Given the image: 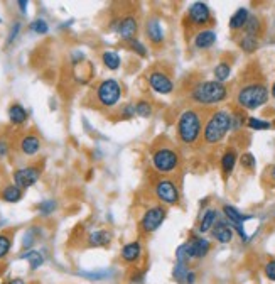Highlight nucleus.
Returning a JSON list of instances; mask_svg holds the SVG:
<instances>
[{"label": "nucleus", "instance_id": "nucleus-1", "mask_svg": "<svg viewBox=\"0 0 275 284\" xmlns=\"http://www.w3.org/2000/svg\"><path fill=\"white\" fill-rule=\"evenodd\" d=\"M231 130V115L226 110H218L209 117L203 129V137L206 144H218Z\"/></svg>", "mask_w": 275, "mask_h": 284}, {"label": "nucleus", "instance_id": "nucleus-2", "mask_svg": "<svg viewBox=\"0 0 275 284\" xmlns=\"http://www.w3.org/2000/svg\"><path fill=\"white\" fill-rule=\"evenodd\" d=\"M228 97L226 86L220 81H203L198 83L193 91H191V99L199 105H216L223 102Z\"/></svg>", "mask_w": 275, "mask_h": 284}, {"label": "nucleus", "instance_id": "nucleus-3", "mask_svg": "<svg viewBox=\"0 0 275 284\" xmlns=\"http://www.w3.org/2000/svg\"><path fill=\"white\" fill-rule=\"evenodd\" d=\"M268 102V88L263 83H248L236 95V104L241 109L257 110Z\"/></svg>", "mask_w": 275, "mask_h": 284}, {"label": "nucleus", "instance_id": "nucleus-4", "mask_svg": "<svg viewBox=\"0 0 275 284\" xmlns=\"http://www.w3.org/2000/svg\"><path fill=\"white\" fill-rule=\"evenodd\" d=\"M203 124L199 114L193 109L184 110L178 120V136L184 144H194L201 136Z\"/></svg>", "mask_w": 275, "mask_h": 284}, {"label": "nucleus", "instance_id": "nucleus-5", "mask_svg": "<svg viewBox=\"0 0 275 284\" xmlns=\"http://www.w3.org/2000/svg\"><path fill=\"white\" fill-rule=\"evenodd\" d=\"M96 99L103 107H115L122 99V86L116 80H105L96 88Z\"/></svg>", "mask_w": 275, "mask_h": 284}, {"label": "nucleus", "instance_id": "nucleus-6", "mask_svg": "<svg viewBox=\"0 0 275 284\" xmlns=\"http://www.w3.org/2000/svg\"><path fill=\"white\" fill-rule=\"evenodd\" d=\"M152 164L159 173H171L174 171L179 164V156L176 151H172L169 147L157 149L152 156Z\"/></svg>", "mask_w": 275, "mask_h": 284}, {"label": "nucleus", "instance_id": "nucleus-7", "mask_svg": "<svg viewBox=\"0 0 275 284\" xmlns=\"http://www.w3.org/2000/svg\"><path fill=\"white\" fill-rule=\"evenodd\" d=\"M164 220H166V208L164 207H152L144 213V217L141 220V227L146 234H152V232H156L162 223H164Z\"/></svg>", "mask_w": 275, "mask_h": 284}, {"label": "nucleus", "instance_id": "nucleus-8", "mask_svg": "<svg viewBox=\"0 0 275 284\" xmlns=\"http://www.w3.org/2000/svg\"><path fill=\"white\" fill-rule=\"evenodd\" d=\"M156 195L166 205H176L179 202V190L174 181L171 179H161L156 184Z\"/></svg>", "mask_w": 275, "mask_h": 284}, {"label": "nucleus", "instance_id": "nucleus-9", "mask_svg": "<svg viewBox=\"0 0 275 284\" xmlns=\"http://www.w3.org/2000/svg\"><path fill=\"white\" fill-rule=\"evenodd\" d=\"M147 81L152 90L156 93H161V95H169V93L174 91V83L162 71H152L147 76Z\"/></svg>", "mask_w": 275, "mask_h": 284}, {"label": "nucleus", "instance_id": "nucleus-10", "mask_svg": "<svg viewBox=\"0 0 275 284\" xmlns=\"http://www.w3.org/2000/svg\"><path fill=\"white\" fill-rule=\"evenodd\" d=\"M41 176V169L36 166H29V167H22V169H17L14 173V184L19 186V188H29V186L36 184L37 179Z\"/></svg>", "mask_w": 275, "mask_h": 284}, {"label": "nucleus", "instance_id": "nucleus-11", "mask_svg": "<svg viewBox=\"0 0 275 284\" xmlns=\"http://www.w3.org/2000/svg\"><path fill=\"white\" fill-rule=\"evenodd\" d=\"M189 21L196 26H204L209 22L211 19V12H209V7L204 2H194L193 6L189 7Z\"/></svg>", "mask_w": 275, "mask_h": 284}, {"label": "nucleus", "instance_id": "nucleus-12", "mask_svg": "<svg viewBox=\"0 0 275 284\" xmlns=\"http://www.w3.org/2000/svg\"><path fill=\"white\" fill-rule=\"evenodd\" d=\"M188 245V252L191 259H203L206 257L209 249H211V244H209L208 239H203V237H198V239H193L189 242H186Z\"/></svg>", "mask_w": 275, "mask_h": 284}, {"label": "nucleus", "instance_id": "nucleus-13", "mask_svg": "<svg viewBox=\"0 0 275 284\" xmlns=\"http://www.w3.org/2000/svg\"><path fill=\"white\" fill-rule=\"evenodd\" d=\"M137 31H139V24H137V19H135L133 16H127V17H123L122 21H118L120 37L127 41V43L130 39H135Z\"/></svg>", "mask_w": 275, "mask_h": 284}, {"label": "nucleus", "instance_id": "nucleus-14", "mask_svg": "<svg viewBox=\"0 0 275 284\" xmlns=\"http://www.w3.org/2000/svg\"><path fill=\"white\" fill-rule=\"evenodd\" d=\"M146 31H147L149 39H151L154 44H161L162 41H164V31H162L161 21L157 17H151V19H149L147 26H146Z\"/></svg>", "mask_w": 275, "mask_h": 284}, {"label": "nucleus", "instance_id": "nucleus-15", "mask_svg": "<svg viewBox=\"0 0 275 284\" xmlns=\"http://www.w3.org/2000/svg\"><path fill=\"white\" fill-rule=\"evenodd\" d=\"M120 255H122V259L127 264L137 262V260L141 259V255H142V245L139 244V242H130V244L123 245V249H122V252H120Z\"/></svg>", "mask_w": 275, "mask_h": 284}, {"label": "nucleus", "instance_id": "nucleus-16", "mask_svg": "<svg viewBox=\"0 0 275 284\" xmlns=\"http://www.w3.org/2000/svg\"><path fill=\"white\" fill-rule=\"evenodd\" d=\"M211 232H213L214 239H216L218 242H221V244H230L231 239H233V230L228 227V223H225V222L216 223V225L211 229Z\"/></svg>", "mask_w": 275, "mask_h": 284}, {"label": "nucleus", "instance_id": "nucleus-17", "mask_svg": "<svg viewBox=\"0 0 275 284\" xmlns=\"http://www.w3.org/2000/svg\"><path fill=\"white\" fill-rule=\"evenodd\" d=\"M216 43V34H214V31H201V32H198L194 37V46L198 49H208V48H211V46Z\"/></svg>", "mask_w": 275, "mask_h": 284}, {"label": "nucleus", "instance_id": "nucleus-18", "mask_svg": "<svg viewBox=\"0 0 275 284\" xmlns=\"http://www.w3.org/2000/svg\"><path fill=\"white\" fill-rule=\"evenodd\" d=\"M248 17H250L248 9H245V7L238 9V11L233 14L231 19H230V29H233V31L243 29V27L246 26V22H248Z\"/></svg>", "mask_w": 275, "mask_h": 284}, {"label": "nucleus", "instance_id": "nucleus-19", "mask_svg": "<svg viewBox=\"0 0 275 284\" xmlns=\"http://www.w3.org/2000/svg\"><path fill=\"white\" fill-rule=\"evenodd\" d=\"M21 149H22V152L27 156H34L39 152V149H41V141H39V137L37 136H26L24 139L21 141Z\"/></svg>", "mask_w": 275, "mask_h": 284}, {"label": "nucleus", "instance_id": "nucleus-20", "mask_svg": "<svg viewBox=\"0 0 275 284\" xmlns=\"http://www.w3.org/2000/svg\"><path fill=\"white\" fill-rule=\"evenodd\" d=\"M0 198L7 203H17L19 200L22 198V190L16 184H7L4 186L2 192H0Z\"/></svg>", "mask_w": 275, "mask_h": 284}, {"label": "nucleus", "instance_id": "nucleus-21", "mask_svg": "<svg viewBox=\"0 0 275 284\" xmlns=\"http://www.w3.org/2000/svg\"><path fill=\"white\" fill-rule=\"evenodd\" d=\"M9 120H11L14 125L24 124L27 120V112H26L24 107L19 105V104L11 105V109H9Z\"/></svg>", "mask_w": 275, "mask_h": 284}, {"label": "nucleus", "instance_id": "nucleus-22", "mask_svg": "<svg viewBox=\"0 0 275 284\" xmlns=\"http://www.w3.org/2000/svg\"><path fill=\"white\" fill-rule=\"evenodd\" d=\"M111 240V234L108 230H96L90 234L88 237V242H90V245L93 247H101V245H108Z\"/></svg>", "mask_w": 275, "mask_h": 284}, {"label": "nucleus", "instance_id": "nucleus-23", "mask_svg": "<svg viewBox=\"0 0 275 284\" xmlns=\"http://www.w3.org/2000/svg\"><path fill=\"white\" fill-rule=\"evenodd\" d=\"M223 212H225L226 218L233 223V225H240V223L243 225V222L250 218L248 215H243V213H240L235 207H230V205H225V207H223Z\"/></svg>", "mask_w": 275, "mask_h": 284}, {"label": "nucleus", "instance_id": "nucleus-24", "mask_svg": "<svg viewBox=\"0 0 275 284\" xmlns=\"http://www.w3.org/2000/svg\"><path fill=\"white\" fill-rule=\"evenodd\" d=\"M21 259L29 260V266H31L32 271L37 269V267H41V266H43V262H44V257L41 255V252H37V250H27V252H24L21 255Z\"/></svg>", "mask_w": 275, "mask_h": 284}, {"label": "nucleus", "instance_id": "nucleus-25", "mask_svg": "<svg viewBox=\"0 0 275 284\" xmlns=\"http://www.w3.org/2000/svg\"><path fill=\"white\" fill-rule=\"evenodd\" d=\"M236 152L235 151H226L225 154H223V157H221V167H223V173L225 174H230L231 171H233V167H235V164H236Z\"/></svg>", "mask_w": 275, "mask_h": 284}, {"label": "nucleus", "instance_id": "nucleus-26", "mask_svg": "<svg viewBox=\"0 0 275 284\" xmlns=\"http://www.w3.org/2000/svg\"><path fill=\"white\" fill-rule=\"evenodd\" d=\"M216 217H218L216 210H206V213H204V217L201 220V225H199V232L206 234V232L211 230L214 227V223H216Z\"/></svg>", "mask_w": 275, "mask_h": 284}, {"label": "nucleus", "instance_id": "nucleus-27", "mask_svg": "<svg viewBox=\"0 0 275 284\" xmlns=\"http://www.w3.org/2000/svg\"><path fill=\"white\" fill-rule=\"evenodd\" d=\"M101 59H103L105 66L111 69V71H115V69L120 68V56L115 53V51H105L103 56H101Z\"/></svg>", "mask_w": 275, "mask_h": 284}, {"label": "nucleus", "instance_id": "nucleus-28", "mask_svg": "<svg viewBox=\"0 0 275 284\" xmlns=\"http://www.w3.org/2000/svg\"><path fill=\"white\" fill-rule=\"evenodd\" d=\"M230 74H231V68H230V64H226V63H220V64H216V68H214V76H216V81H226L228 78H230Z\"/></svg>", "mask_w": 275, "mask_h": 284}, {"label": "nucleus", "instance_id": "nucleus-29", "mask_svg": "<svg viewBox=\"0 0 275 284\" xmlns=\"http://www.w3.org/2000/svg\"><path fill=\"white\" fill-rule=\"evenodd\" d=\"M240 48L245 51V53H253V51L258 49V41L257 37L253 36H245L243 39L240 41Z\"/></svg>", "mask_w": 275, "mask_h": 284}, {"label": "nucleus", "instance_id": "nucleus-30", "mask_svg": "<svg viewBox=\"0 0 275 284\" xmlns=\"http://www.w3.org/2000/svg\"><path fill=\"white\" fill-rule=\"evenodd\" d=\"M245 31H246V36L257 37L258 31H260V21H258V17L250 16L248 17V22H246V26H245Z\"/></svg>", "mask_w": 275, "mask_h": 284}, {"label": "nucleus", "instance_id": "nucleus-31", "mask_svg": "<svg viewBox=\"0 0 275 284\" xmlns=\"http://www.w3.org/2000/svg\"><path fill=\"white\" fill-rule=\"evenodd\" d=\"M135 114L139 115V117H144V119H149L152 115V107L149 102L146 100H142V102H139L137 105H135Z\"/></svg>", "mask_w": 275, "mask_h": 284}, {"label": "nucleus", "instance_id": "nucleus-32", "mask_svg": "<svg viewBox=\"0 0 275 284\" xmlns=\"http://www.w3.org/2000/svg\"><path fill=\"white\" fill-rule=\"evenodd\" d=\"M56 207H58V203L54 200H44L37 205V210L41 212V215H51L53 212H56Z\"/></svg>", "mask_w": 275, "mask_h": 284}, {"label": "nucleus", "instance_id": "nucleus-33", "mask_svg": "<svg viewBox=\"0 0 275 284\" xmlns=\"http://www.w3.org/2000/svg\"><path fill=\"white\" fill-rule=\"evenodd\" d=\"M29 27H31V31L36 32V34H46V32L49 31V26L44 19H36V21L31 22Z\"/></svg>", "mask_w": 275, "mask_h": 284}, {"label": "nucleus", "instance_id": "nucleus-34", "mask_svg": "<svg viewBox=\"0 0 275 284\" xmlns=\"http://www.w3.org/2000/svg\"><path fill=\"white\" fill-rule=\"evenodd\" d=\"M12 247V240L9 235H0V260L4 257H7V254L11 252Z\"/></svg>", "mask_w": 275, "mask_h": 284}, {"label": "nucleus", "instance_id": "nucleus-35", "mask_svg": "<svg viewBox=\"0 0 275 284\" xmlns=\"http://www.w3.org/2000/svg\"><path fill=\"white\" fill-rule=\"evenodd\" d=\"M246 125H248L251 130H265L270 127V122H267V120H260L257 117H250L246 120Z\"/></svg>", "mask_w": 275, "mask_h": 284}, {"label": "nucleus", "instance_id": "nucleus-36", "mask_svg": "<svg viewBox=\"0 0 275 284\" xmlns=\"http://www.w3.org/2000/svg\"><path fill=\"white\" fill-rule=\"evenodd\" d=\"M176 257H178V264H184L186 266V262L191 259L189 257V252H188V245L183 244V245H179L178 247V252H176Z\"/></svg>", "mask_w": 275, "mask_h": 284}, {"label": "nucleus", "instance_id": "nucleus-37", "mask_svg": "<svg viewBox=\"0 0 275 284\" xmlns=\"http://www.w3.org/2000/svg\"><path fill=\"white\" fill-rule=\"evenodd\" d=\"M128 46H130V48H132L139 56H147L146 46H144V44L141 43V41H137V39H130V41H128Z\"/></svg>", "mask_w": 275, "mask_h": 284}, {"label": "nucleus", "instance_id": "nucleus-38", "mask_svg": "<svg viewBox=\"0 0 275 284\" xmlns=\"http://www.w3.org/2000/svg\"><path fill=\"white\" fill-rule=\"evenodd\" d=\"M240 162H241V166L246 167V169H253L255 167V157H253V154H250V152H246V154L241 156Z\"/></svg>", "mask_w": 275, "mask_h": 284}, {"label": "nucleus", "instance_id": "nucleus-39", "mask_svg": "<svg viewBox=\"0 0 275 284\" xmlns=\"http://www.w3.org/2000/svg\"><path fill=\"white\" fill-rule=\"evenodd\" d=\"M34 237H36V230H27L26 232V235H24V240H22V247L24 249H31L32 247V244H34Z\"/></svg>", "mask_w": 275, "mask_h": 284}, {"label": "nucleus", "instance_id": "nucleus-40", "mask_svg": "<svg viewBox=\"0 0 275 284\" xmlns=\"http://www.w3.org/2000/svg\"><path fill=\"white\" fill-rule=\"evenodd\" d=\"M263 271H265V276H267V279H270V281H275V259L268 260V262L265 264Z\"/></svg>", "mask_w": 275, "mask_h": 284}, {"label": "nucleus", "instance_id": "nucleus-41", "mask_svg": "<svg viewBox=\"0 0 275 284\" xmlns=\"http://www.w3.org/2000/svg\"><path fill=\"white\" fill-rule=\"evenodd\" d=\"M243 125V115L241 114H233L231 115V129L233 130H238Z\"/></svg>", "mask_w": 275, "mask_h": 284}, {"label": "nucleus", "instance_id": "nucleus-42", "mask_svg": "<svg viewBox=\"0 0 275 284\" xmlns=\"http://www.w3.org/2000/svg\"><path fill=\"white\" fill-rule=\"evenodd\" d=\"M19 32H21V22H16V24L12 26V29H11V34H9L7 44H12L14 41H16V37L19 36Z\"/></svg>", "mask_w": 275, "mask_h": 284}, {"label": "nucleus", "instance_id": "nucleus-43", "mask_svg": "<svg viewBox=\"0 0 275 284\" xmlns=\"http://www.w3.org/2000/svg\"><path fill=\"white\" fill-rule=\"evenodd\" d=\"M133 115H135V105L128 104V105H125L122 109V117L130 119V117H133Z\"/></svg>", "mask_w": 275, "mask_h": 284}, {"label": "nucleus", "instance_id": "nucleus-44", "mask_svg": "<svg viewBox=\"0 0 275 284\" xmlns=\"http://www.w3.org/2000/svg\"><path fill=\"white\" fill-rule=\"evenodd\" d=\"M83 276L91 277V279H95V281H98V279H103V277L108 276V272H83Z\"/></svg>", "mask_w": 275, "mask_h": 284}, {"label": "nucleus", "instance_id": "nucleus-45", "mask_svg": "<svg viewBox=\"0 0 275 284\" xmlns=\"http://www.w3.org/2000/svg\"><path fill=\"white\" fill-rule=\"evenodd\" d=\"M144 277H146V274H144V272H137V274H133V276H132L130 282H132V284H144Z\"/></svg>", "mask_w": 275, "mask_h": 284}, {"label": "nucleus", "instance_id": "nucleus-46", "mask_svg": "<svg viewBox=\"0 0 275 284\" xmlns=\"http://www.w3.org/2000/svg\"><path fill=\"white\" fill-rule=\"evenodd\" d=\"M7 151H9V147H7V144L6 142H2L0 141V157H4L7 154Z\"/></svg>", "mask_w": 275, "mask_h": 284}, {"label": "nucleus", "instance_id": "nucleus-47", "mask_svg": "<svg viewBox=\"0 0 275 284\" xmlns=\"http://www.w3.org/2000/svg\"><path fill=\"white\" fill-rule=\"evenodd\" d=\"M194 281H196V274L194 272H188V274H186V282H188V284H194Z\"/></svg>", "mask_w": 275, "mask_h": 284}, {"label": "nucleus", "instance_id": "nucleus-48", "mask_svg": "<svg viewBox=\"0 0 275 284\" xmlns=\"http://www.w3.org/2000/svg\"><path fill=\"white\" fill-rule=\"evenodd\" d=\"M17 6L21 7V11L26 14V11H27V9H26V7H27V2H26V0H21V2H17Z\"/></svg>", "mask_w": 275, "mask_h": 284}, {"label": "nucleus", "instance_id": "nucleus-49", "mask_svg": "<svg viewBox=\"0 0 275 284\" xmlns=\"http://www.w3.org/2000/svg\"><path fill=\"white\" fill-rule=\"evenodd\" d=\"M9 284H26V282H24V279H21V277H14L12 281H9Z\"/></svg>", "mask_w": 275, "mask_h": 284}, {"label": "nucleus", "instance_id": "nucleus-50", "mask_svg": "<svg viewBox=\"0 0 275 284\" xmlns=\"http://www.w3.org/2000/svg\"><path fill=\"white\" fill-rule=\"evenodd\" d=\"M270 174H272V178L275 179V166L272 167V169H270Z\"/></svg>", "mask_w": 275, "mask_h": 284}, {"label": "nucleus", "instance_id": "nucleus-51", "mask_svg": "<svg viewBox=\"0 0 275 284\" xmlns=\"http://www.w3.org/2000/svg\"><path fill=\"white\" fill-rule=\"evenodd\" d=\"M272 97L275 99V83H273V86H272Z\"/></svg>", "mask_w": 275, "mask_h": 284}]
</instances>
